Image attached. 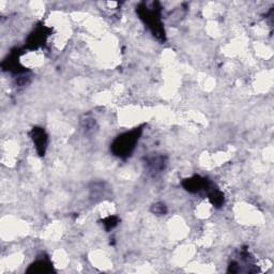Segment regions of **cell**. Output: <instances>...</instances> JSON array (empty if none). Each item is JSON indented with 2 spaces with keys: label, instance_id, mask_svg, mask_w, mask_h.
<instances>
[{
  "label": "cell",
  "instance_id": "obj_1",
  "mask_svg": "<svg viewBox=\"0 0 274 274\" xmlns=\"http://www.w3.org/2000/svg\"><path fill=\"white\" fill-rule=\"evenodd\" d=\"M136 12L140 15L141 20L147 24L155 38L163 42L165 41V31L161 22V8L158 3L153 4L152 8H149L146 4H141Z\"/></svg>",
  "mask_w": 274,
  "mask_h": 274
},
{
  "label": "cell",
  "instance_id": "obj_9",
  "mask_svg": "<svg viewBox=\"0 0 274 274\" xmlns=\"http://www.w3.org/2000/svg\"><path fill=\"white\" fill-rule=\"evenodd\" d=\"M151 212L157 215H165L167 213V208L162 203H157L151 207Z\"/></svg>",
  "mask_w": 274,
  "mask_h": 274
},
{
  "label": "cell",
  "instance_id": "obj_6",
  "mask_svg": "<svg viewBox=\"0 0 274 274\" xmlns=\"http://www.w3.org/2000/svg\"><path fill=\"white\" fill-rule=\"evenodd\" d=\"M205 191L207 192L209 200L211 202V204L214 207L220 208L224 205V194L217 188L214 187V185L211 181H209V184L207 188L205 189Z\"/></svg>",
  "mask_w": 274,
  "mask_h": 274
},
{
  "label": "cell",
  "instance_id": "obj_2",
  "mask_svg": "<svg viewBox=\"0 0 274 274\" xmlns=\"http://www.w3.org/2000/svg\"><path fill=\"white\" fill-rule=\"evenodd\" d=\"M142 133V127H136L130 132H125L118 136L111 146V150L114 155L120 159L130 158L141 139Z\"/></svg>",
  "mask_w": 274,
  "mask_h": 274
},
{
  "label": "cell",
  "instance_id": "obj_7",
  "mask_svg": "<svg viewBox=\"0 0 274 274\" xmlns=\"http://www.w3.org/2000/svg\"><path fill=\"white\" fill-rule=\"evenodd\" d=\"M53 272V266L49 259H39L30 264L29 269L27 270V273H40L47 274Z\"/></svg>",
  "mask_w": 274,
  "mask_h": 274
},
{
  "label": "cell",
  "instance_id": "obj_4",
  "mask_svg": "<svg viewBox=\"0 0 274 274\" xmlns=\"http://www.w3.org/2000/svg\"><path fill=\"white\" fill-rule=\"evenodd\" d=\"M31 140L34 144V147L36 152L40 155V157H44L45 151H47L48 148V134L45 132L42 127H33L30 132Z\"/></svg>",
  "mask_w": 274,
  "mask_h": 274
},
{
  "label": "cell",
  "instance_id": "obj_3",
  "mask_svg": "<svg viewBox=\"0 0 274 274\" xmlns=\"http://www.w3.org/2000/svg\"><path fill=\"white\" fill-rule=\"evenodd\" d=\"M167 163H168V159L166 155H162V154L151 155V157H148L147 159H146L145 168L150 176L155 177L162 171L165 170Z\"/></svg>",
  "mask_w": 274,
  "mask_h": 274
},
{
  "label": "cell",
  "instance_id": "obj_10",
  "mask_svg": "<svg viewBox=\"0 0 274 274\" xmlns=\"http://www.w3.org/2000/svg\"><path fill=\"white\" fill-rule=\"evenodd\" d=\"M117 224H118V218L116 216H109L103 221V225L105 226L106 231L112 230V228H114Z\"/></svg>",
  "mask_w": 274,
  "mask_h": 274
},
{
  "label": "cell",
  "instance_id": "obj_8",
  "mask_svg": "<svg viewBox=\"0 0 274 274\" xmlns=\"http://www.w3.org/2000/svg\"><path fill=\"white\" fill-rule=\"evenodd\" d=\"M81 125H83V129L85 130V133L87 134H91L95 133V131L97 130V122L93 118H86L83 121H81Z\"/></svg>",
  "mask_w": 274,
  "mask_h": 274
},
{
  "label": "cell",
  "instance_id": "obj_5",
  "mask_svg": "<svg viewBox=\"0 0 274 274\" xmlns=\"http://www.w3.org/2000/svg\"><path fill=\"white\" fill-rule=\"evenodd\" d=\"M209 184V180L206 178H203L200 176H194L192 178L185 179L182 182V186L184 188L190 192V193H198L200 191H205Z\"/></svg>",
  "mask_w": 274,
  "mask_h": 274
}]
</instances>
